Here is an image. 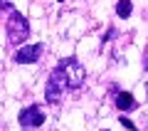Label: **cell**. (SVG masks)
I'll list each match as a JSON object with an SVG mask.
<instances>
[{
    "label": "cell",
    "instance_id": "cell-1",
    "mask_svg": "<svg viewBox=\"0 0 148 131\" xmlns=\"http://www.w3.org/2000/svg\"><path fill=\"white\" fill-rule=\"evenodd\" d=\"M64 89H67V79H64V72L62 67H54L52 72H49V79L47 84H45V101L47 104H59L64 97Z\"/></svg>",
    "mask_w": 148,
    "mask_h": 131
},
{
    "label": "cell",
    "instance_id": "cell-2",
    "mask_svg": "<svg viewBox=\"0 0 148 131\" xmlns=\"http://www.w3.org/2000/svg\"><path fill=\"white\" fill-rule=\"evenodd\" d=\"M27 35H30V22L25 20V15H22L20 10L12 8L10 17H8V40H10L12 45H22V42L27 40Z\"/></svg>",
    "mask_w": 148,
    "mask_h": 131
},
{
    "label": "cell",
    "instance_id": "cell-3",
    "mask_svg": "<svg viewBox=\"0 0 148 131\" xmlns=\"http://www.w3.org/2000/svg\"><path fill=\"white\" fill-rule=\"evenodd\" d=\"M59 67H62L64 79H67V89H79L82 84H84V79H86V69H84V64H82L77 57H67V59H62V62H59Z\"/></svg>",
    "mask_w": 148,
    "mask_h": 131
},
{
    "label": "cell",
    "instance_id": "cell-4",
    "mask_svg": "<svg viewBox=\"0 0 148 131\" xmlns=\"http://www.w3.org/2000/svg\"><path fill=\"white\" fill-rule=\"evenodd\" d=\"M42 124H45V114L37 104H32V106L20 111V126L22 129H37V126H42Z\"/></svg>",
    "mask_w": 148,
    "mask_h": 131
},
{
    "label": "cell",
    "instance_id": "cell-5",
    "mask_svg": "<svg viewBox=\"0 0 148 131\" xmlns=\"http://www.w3.org/2000/svg\"><path fill=\"white\" fill-rule=\"evenodd\" d=\"M42 52H45V45H42V42H37V45H25V47L17 50L15 62L17 64H35L37 59L42 57Z\"/></svg>",
    "mask_w": 148,
    "mask_h": 131
},
{
    "label": "cell",
    "instance_id": "cell-6",
    "mask_svg": "<svg viewBox=\"0 0 148 131\" xmlns=\"http://www.w3.org/2000/svg\"><path fill=\"white\" fill-rule=\"evenodd\" d=\"M116 106H119V111H131V109H136V99H133V94L131 92H121V94H116Z\"/></svg>",
    "mask_w": 148,
    "mask_h": 131
},
{
    "label": "cell",
    "instance_id": "cell-7",
    "mask_svg": "<svg viewBox=\"0 0 148 131\" xmlns=\"http://www.w3.org/2000/svg\"><path fill=\"white\" fill-rule=\"evenodd\" d=\"M131 12H133V3H131V0H119V3H116V15L121 17V20L131 17Z\"/></svg>",
    "mask_w": 148,
    "mask_h": 131
},
{
    "label": "cell",
    "instance_id": "cell-8",
    "mask_svg": "<svg viewBox=\"0 0 148 131\" xmlns=\"http://www.w3.org/2000/svg\"><path fill=\"white\" fill-rule=\"evenodd\" d=\"M121 124L126 126V129H131V131H138L136 126H133V121H131V119H126V116H121Z\"/></svg>",
    "mask_w": 148,
    "mask_h": 131
},
{
    "label": "cell",
    "instance_id": "cell-9",
    "mask_svg": "<svg viewBox=\"0 0 148 131\" xmlns=\"http://www.w3.org/2000/svg\"><path fill=\"white\" fill-rule=\"evenodd\" d=\"M3 10H12V3L10 0H0V12Z\"/></svg>",
    "mask_w": 148,
    "mask_h": 131
},
{
    "label": "cell",
    "instance_id": "cell-10",
    "mask_svg": "<svg viewBox=\"0 0 148 131\" xmlns=\"http://www.w3.org/2000/svg\"><path fill=\"white\" fill-rule=\"evenodd\" d=\"M143 69H148V62H146V64H143Z\"/></svg>",
    "mask_w": 148,
    "mask_h": 131
}]
</instances>
